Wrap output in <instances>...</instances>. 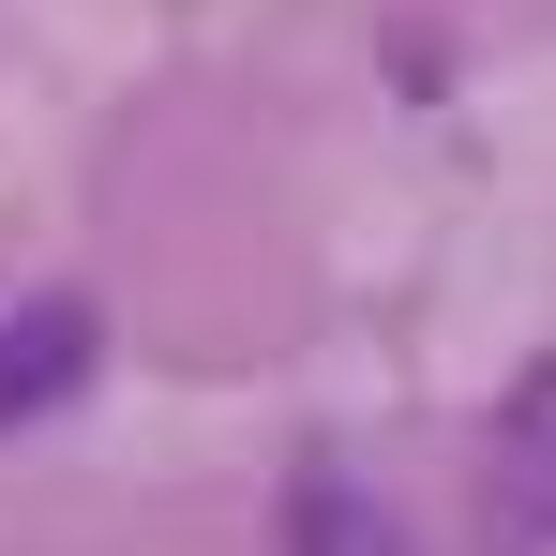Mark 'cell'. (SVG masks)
<instances>
[{
	"mask_svg": "<svg viewBox=\"0 0 556 556\" xmlns=\"http://www.w3.org/2000/svg\"><path fill=\"white\" fill-rule=\"evenodd\" d=\"M91 346H105L91 301H76V286H30V301L0 316V437H15V421H46V406L91 376Z\"/></svg>",
	"mask_w": 556,
	"mask_h": 556,
	"instance_id": "1",
	"label": "cell"
},
{
	"mask_svg": "<svg viewBox=\"0 0 556 556\" xmlns=\"http://www.w3.org/2000/svg\"><path fill=\"white\" fill-rule=\"evenodd\" d=\"M286 556H406V527L376 511L362 481H331V466H316V481H286Z\"/></svg>",
	"mask_w": 556,
	"mask_h": 556,
	"instance_id": "2",
	"label": "cell"
}]
</instances>
